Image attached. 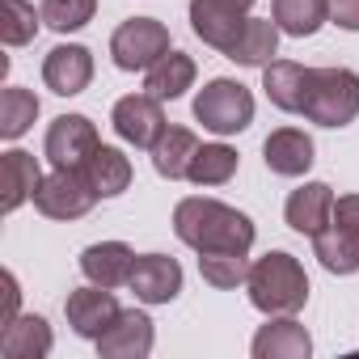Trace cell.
<instances>
[{
  "mask_svg": "<svg viewBox=\"0 0 359 359\" xmlns=\"http://www.w3.org/2000/svg\"><path fill=\"white\" fill-rule=\"evenodd\" d=\"M191 85H195V60H191L187 51H165V55L144 72V93H152V97H161V102L182 97Z\"/></svg>",
  "mask_w": 359,
  "mask_h": 359,
  "instance_id": "cell-22",
  "label": "cell"
},
{
  "mask_svg": "<svg viewBox=\"0 0 359 359\" xmlns=\"http://www.w3.org/2000/svg\"><path fill=\"white\" fill-rule=\"evenodd\" d=\"M279 51V26L271 18H245L241 39L229 47V60L241 68H266Z\"/></svg>",
  "mask_w": 359,
  "mask_h": 359,
  "instance_id": "cell-23",
  "label": "cell"
},
{
  "mask_svg": "<svg viewBox=\"0 0 359 359\" xmlns=\"http://www.w3.org/2000/svg\"><path fill=\"white\" fill-rule=\"evenodd\" d=\"M173 233L195 254H250L254 245V220L220 199L191 195L173 208Z\"/></svg>",
  "mask_w": 359,
  "mask_h": 359,
  "instance_id": "cell-1",
  "label": "cell"
},
{
  "mask_svg": "<svg viewBox=\"0 0 359 359\" xmlns=\"http://www.w3.org/2000/svg\"><path fill=\"white\" fill-rule=\"evenodd\" d=\"M229 5H233V9H241V13H250V9H254V0H229Z\"/></svg>",
  "mask_w": 359,
  "mask_h": 359,
  "instance_id": "cell-34",
  "label": "cell"
},
{
  "mask_svg": "<svg viewBox=\"0 0 359 359\" xmlns=\"http://www.w3.org/2000/svg\"><path fill=\"white\" fill-rule=\"evenodd\" d=\"M93 13H97V0H43V26H51L55 34L85 30Z\"/></svg>",
  "mask_w": 359,
  "mask_h": 359,
  "instance_id": "cell-31",
  "label": "cell"
},
{
  "mask_svg": "<svg viewBox=\"0 0 359 359\" xmlns=\"http://www.w3.org/2000/svg\"><path fill=\"white\" fill-rule=\"evenodd\" d=\"M127 287L144 304H169L177 292H182V266H177L169 254H140L135 266H131Z\"/></svg>",
  "mask_w": 359,
  "mask_h": 359,
  "instance_id": "cell-11",
  "label": "cell"
},
{
  "mask_svg": "<svg viewBox=\"0 0 359 359\" xmlns=\"http://www.w3.org/2000/svg\"><path fill=\"white\" fill-rule=\"evenodd\" d=\"M39 118V97L22 85H9L0 93V135L5 140H22Z\"/></svg>",
  "mask_w": 359,
  "mask_h": 359,
  "instance_id": "cell-28",
  "label": "cell"
},
{
  "mask_svg": "<svg viewBox=\"0 0 359 359\" xmlns=\"http://www.w3.org/2000/svg\"><path fill=\"white\" fill-rule=\"evenodd\" d=\"M304 118L317 127H346L359 118V76L351 68H313Z\"/></svg>",
  "mask_w": 359,
  "mask_h": 359,
  "instance_id": "cell-3",
  "label": "cell"
},
{
  "mask_svg": "<svg viewBox=\"0 0 359 359\" xmlns=\"http://www.w3.org/2000/svg\"><path fill=\"white\" fill-rule=\"evenodd\" d=\"M51 325L39 313H18L5 330H0V355L5 359H43L51 355Z\"/></svg>",
  "mask_w": 359,
  "mask_h": 359,
  "instance_id": "cell-19",
  "label": "cell"
},
{
  "mask_svg": "<svg viewBox=\"0 0 359 359\" xmlns=\"http://www.w3.org/2000/svg\"><path fill=\"white\" fill-rule=\"evenodd\" d=\"M18 300H22V292H18V275L5 271V313H0V330H5V325L18 317Z\"/></svg>",
  "mask_w": 359,
  "mask_h": 359,
  "instance_id": "cell-33",
  "label": "cell"
},
{
  "mask_svg": "<svg viewBox=\"0 0 359 359\" xmlns=\"http://www.w3.org/2000/svg\"><path fill=\"white\" fill-rule=\"evenodd\" d=\"M64 313H68V325H72V334H76V338L97 342V338L114 325V317H118L123 309H118V300H114V292H110V287L89 283V287L68 292Z\"/></svg>",
  "mask_w": 359,
  "mask_h": 359,
  "instance_id": "cell-9",
  "label": "cell"
},
{
  "mask_svg": "<svg viewBox=\"0 0 359 359\" xmlns=\"http://www.w3.org/2000/svg\"><path fill=\"white\" fill-rule=\"evenodd\" d=\"M152 342H156L152 317L140 313V309H123L114 317V325L97 338V355H106V359H144V355H152Z\"/></svg>",
  "mask_w": 359,
  "mask_h": 359,
  "instance_id": "cell-13",
  "label": "cell"
},
{
  "mask_svg": "<svg viewBox=\"0 0 359 359\" xmlns=\"http://www.w3.org/2000/svg\"><path fill=\"white\" fill-rule=\"evenodd\" d=\"M131 266H135V254L131 245L123 241H97L81 254V271L89 283H102V287H123L131 279Z\"/></svg>",
  "mask_w": 359,
  "mask_h": 359,
  "instance_id": "cell-20",
  "label": "cell"
},
{
  "mask_svg": "<svg viewBox=\"0 0 359 359\" xmlns=\"http://www.w3.org/2000/svg\"><path fill=\"white\" fill-rule=\"evenodd\" d=\"M313 258L330 275H355L359 271V195L334 199L330 224L313 237Z\"/></svg>",
  "mask_w": 359,
  "mask_h": 359,
  "instance_id": "cell-4",
  "label": "cell"
},
{
  "mask_svg": "<svg viewBox=\"0 0 359 359\" xmlns=\"http://www.w3.org/2000/svg\"><path fill=\"white\" fill-rule=\"evenodd\" d=\"M250 351H254V359H309L313 355V338L296 321V313H283V317H271L254 334Z\"/></svg>",
  "mask_w": 359,
  "mask_h": 359,
  "instance_id": "cell-17",
  "label": "cell"
},
{
  "mask_svg": "<svg viewBox=\"0 0 359 359\" xmlns=\"http://www.w3.org/2000/svg\"><path fill=\"white\" fill-rule=\"evenodd\" d=\"M199 275H203V283L229 292L250 279V258L245 254H199Z\"/></svg>",
  "mask_w": 359,
  "mask_h": 359,
  "instance_id": "cell-30",
  "label": "cell"
},
{
  "mask_svg": "<svg viewBox=\"0 0 359 359\" xmlns=\"http://www.w3.org/2000/svg\"><path fill=\"white\" fill-rule=\"evenodd\" d=\"M191 30H195L208 47H216V51L229 55V47H233V43L241 39V30H245V13L233 9L229 0H191Z\"/></svg>",
  "mask_w": 359,
  "mask_h": 359,
  "instance_id": "cell-15",
  "label": "cell"
},
{
  "mask_svg": "<svg viewBox=\"0 0 359 359\" xmlns=\"http://www.w3.org/2000/svg\"><path fill=\"white\" fill-rule=\"evenodd\" d=\"M148 152H152V169H156L161 177H169V182H182V177L191 173L195 152H199V140H195L191 127H165L161 140H156Z\"/></svg>",
  "mask_w": 359,
  "mask_h": 359,
  "instance_id": "cell-21",
  "label": "cell"
},
{
  "mask_svg": "<svg viewBox=\"0 0 359 359\" xmlns=\"http://www.w3.org/2000/svg\"><path fill=\"white\" fill-rule=\"evenodd\" d=\"M97 127L85 118V114H60L51 127H47V161L55 169H85V161L97 152Z\"/></svg>",
  "mask_w": 359,
  "mask_h": 359,
  "instance_id": "cell-8",
  "label": "cell"
},
{
  "mask_svg": "<svg viewBox=\"0 0 359 359\" xmlns=\"http://www.w3.org/2000/svg\"><path fill=\"white\" fill-rule=\"evenodd\" d=\"M39 182H43L39 161L22 148H9L5 152V212H18L26 199H34Z\"/></svg>",
  "mask_w": 359,
  "mask_h": 359,
  "instance_id": "cell-26",
  "label": "cell"
},
{
  "mask_svg": "<svg viewBox=\"0 0 359 359\" xmlns=\"http://www.w3.org/2000/svg\"><path fill=\"white\" fill-rule=\"evenodd\" d=\"M250 304L266 317H283V313H300L309 300V275L300 266V258L271 250L266 258L250 262V279H245Z\"/></svg>",
  "mask_w": 359,
  "mask_h": 359,
  "instance_id": "cell-2",
  "label": "cell"
},
{
  "mask_svg": "<svg viewBox=\"0 0 359 359\" xmlns=\"http://www.w3.org/2000/svg\"><path fill=\"white\" fill-rule=\"evenodd\" d=\"M330 22L338 30L359 34V0H330Z\"/></svg>",
  "mask_w": 359,
  "mask_h": 359,
  "instance_id": "cell-32",
  "label": "cell"
},
{
  "mask_svg": "<svg viewBox=\"0 0 359 359\" xmlns=\"http://www.w3.org/2000/svg\"><path fill=\"white\" fill-rule=\"evenodd\" d=\"M262 89H266L271 106H279L283 114H304L309 89H313V68H304L296 60H271L262 68Z\"/></svg>",
  "mask_w": 359,
  "mask_h": 359,
  "instance_id": "cell-14",
  "label": "cell"
},
{
  "mask_svg": "<svg viewBox=\"0 0 359 359\" xmlns=\"http://www.w3.org/2000/svg\"><path fill=\"white\" fill-rule=\"evenodd\" d=\"M195 118L216 131V135H237L254 123V93L241 85V81H229V76H216L199 89L195 97Z\"/></svg>",
  "mask_w": 359,
  "mask_h": 359,
  "instance_id": "cell-5",
  "label": "cell"
},
{
  "mask_svg": "<svg viewBox=\"0 0 359 359\" xmlns=\"http://www.w3.org/2000/svg\"><path fill=\"white\" fill-rule=\"evenodd\" d=\"M165 51H173V47H169L165 22H156V18H131L110 34V60L123 72H148Z\"/></svg>",
  "mask_w": 359,
  "mask_h": 359,
  "instance_id": "cell-6",
  "label": "cell"
},
{
  "mask_svg": "<svg viewBox=\"0 0 359 359\" xmlns=\"http://www.w3.org/2000/svg\"><path fill=\"white\" fill-rule=\"evenodd\" d=\"M313 140L300 131V127H279L266 135L262 144V156H266V169L279 173V177H304L309 165H313Z\"/></svg>",
  "mask_w": 359,
  "mask_h": 359,
  "instance_id": "cell-18",
  "label": "cell"
},
{
  "mask_svg": "<svg viewBox=\"0 0 359 359\" xmlns=\"http://www.w3.org/2000/svg\"><path fill=\"white\" fill-rule=\"evenodd\" d=\"M85 177H89V187L97 191V199H114L131 187V161L110 148V144H97V152L85 161Z\"/></svg>",
  "mask_w": 359,
  "mask_h": 359,
  "instance_id": "cell-24",
  "label": "cell"
},
{
  "mask_svg": "<svg viewBox=\"0 0 359 359\" xmlns=\"http://www.w3.org/2000/svg\"><path fill=\"white\" fill-rule=\"evenodd\" d=\"M110 123H114L118 140H127V144H135V148H152V144L161 140V131L169 127V123H165V110H161V97H152V93L118 97Z\"/></svg>",
  "mask_w": 359,
  "mask_h": 359,
  "instance_id": "cell-10",
  "label": "cell"
},
{
  "mask_svg": "<svg viewBox=\"0 0 359 359\" xmlns=\"http://www.w3.org/2000/svg\"><path fill=\"white\" fill-rule=\"evenodd\" d=\"M43 81H47V89L60 93V97L85 93L89 81H93V55H89V47H81V43L51 47L47 60H43Z\"/></svg>",
  "mask_w": 359,
  "mask_h": 359,
  "instance_id": "cell-12",
  "label": "cell"
},
{
  "mask_svg": "<svg viewBox=\"0 0 359 359\" xmlns=\"http://www.w3.org/2000/svg\"><path fill=\"white\" fill-rule=\"evenodd\" d=\"M93 203H97V191L89 187L85 169H55L34 191V208L47 220H81Z\"/></svg>",
  "mask_w": 359,
  "mask_h": 359,
  "instance_id": "cell-7",
  "label": "cell"
},
{
  "mask_svg": "<svg viewBox=\"0 0 359 359\" xmlns=\"http://www.w3.org/2000/svg\"><path fill=\"white\" fill-rule=\"evenodd\" d=\"M271 18L283 34L292 39H309L330 22V0H275Z\"/></svg>",
  "mask_w": 359,
  "mask_h": 359,
  "instance_id": "cell-25",
  "label": "cell"
},
{
  "mask_svg": "<svg viewBox=\"0 0 359 359\" xmlns=\"http://www.w3.org/2000/svg\"><path fill=\"white\" fill-rule=\"evenodd\" d=\"M233 173H237V148H229V144H199L187 177L195 187H224V182H233Z\"/></svg>",
  "mask_w": 359,
  "mask_h": 359,
  "instance_id": "cell-27",
  "label": "cell"
},
{
  "mask_svg": "<svg viewBox=\"0 0 359 359\" xmlns=\"http://www.w3.org/2000/svg\"><path fill=\"white\" fill-rule=\"evenodd\" d=\"M39 26H43V9H34L30 0H0V39H5V47L34 43Z\"/></svg>",
  "mask_w": 359,
  "mask_h": 359,
  "instance_id": "cell-29",
  "label": "cell"
},
{
  "mask_svg": "<svg viewBox=\"0 0 359 359\" xmlns=\"http://www.w3.org/2000/svg\"><path fill=\"white\" fill-rule=\"evenodd\" d=\"M330 216H334V191H330L325 182H304V187L292 191L287 203H283L287 229L300 233V237H309V241L330 224Z\"/></svg>",
  "mask_w": 359,
  "mask_h": 359,
  "instance_id": "cell-16",
  "label": "cell"
}]
</instances>
